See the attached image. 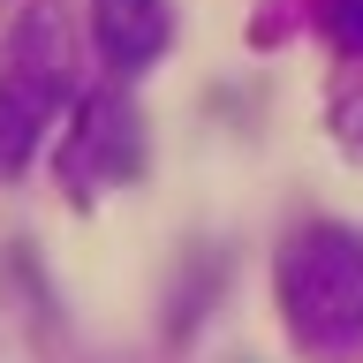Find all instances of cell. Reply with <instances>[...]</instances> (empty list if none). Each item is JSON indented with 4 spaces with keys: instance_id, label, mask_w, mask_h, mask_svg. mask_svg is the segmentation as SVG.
Masks as SVG:
<instances>
[{
    "instance_id": "277c9868",
    "label": "cell",
    "mask_w": 363,
    "mask_h": 363,
    "mask_svg": "<svg viewBox=\"0 0 363 363\" xmlns=\"http://www.w3.org/2000/svg\"><path fill=\"white\" fill-rule=\"evenodd\" d=\"M91 38H99L106 68H144L174 38V8L167 0H91Z\"/></svg>"
},
{
    "instance_id": "5b68a950",
    "label": "cell",
    "mask_w": 363,
    "mask_h": 363,
    "mask_svg": "<svg viewBox=\"0 0 363 363\" xmlns=\"http://www.w3.org/2000/svg\"><path fill=\"white\" fill-rule=\"evenodd\" d=\"M318 23L340 38V53L363 61V0H318Z\"/></svg>"
},
{
    "instance_id": "6da1fadb",
    "label": "cell",
    "mask_w": 363,
    "mask_h": 363,
    "mask_svg": "<svg viewBox=\"0 0 363 363\" xmlns=\"http://www.w3.org/2000/svg\"><path fill=\"white\" fill-rule=\"evenodd\" d=\"M280 311L311 356L363 348V235L356 227H303L280 250Z\"/></svg>"
},
{
    "instance_id": "3957f363",
    "label": "cell",
    "mask_w": 363,
    "mask_h": 363,
    "mask_svg": "<svg viewBox=\"0 0 363 363\" xmlns=\"http://www.w3.org/2000/svg\"><path fill=\"white\" fill-rule=\"evenodd\" d=\"M144 167V129H136V113L121 99H91L84 106V129L68 136V174L84 182V189H113V182H129Z\"/></svg>"
},
{
    "instance_id": "7a4b0ae2",
    "label": "cell",
    "mask_w": 363,
    "mask_h": 363,
    "mask_svg": "<svg viewBox=\"0 0 363 363\" xmlns=\"http://www.w3.org/2000/svg\"><path fill=\"white\" fill-rule=\"evenodd\" d=\"M61 99H68V30L53 16H30L0 68V167H23L45 144V129L61 121Z\"/></svg>"
}]
</instances>
